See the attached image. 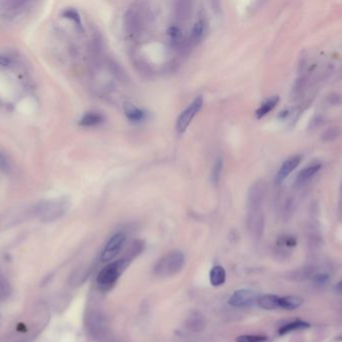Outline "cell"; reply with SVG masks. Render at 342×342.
Wrapping results in <instances>:
<instances>
[{
    "mask_svg": "<svg viewBox=\"0 0 342 342\" xmlns=\"http://www.w3.org/2000/svg\"><path fill=\"white\" fill-rule=\"evenodd\" d=\"M185 264V256L181 251H173L161 257L154 267V273L160 277H169L181 271Z\"/></svg>",
    "mask_w": 342,
    "mask_h": 342,
    "instance_id": "obj_1",
    "label": "cell"
},
{
    "mask_svg": "<svg viewBox=\"0 0 342 342\" xmlns=\"http://www.w3.org/2000/svg\"><path fill=\"white\" fill-rule=\"evenodd\" d=\"M127 265L128 260L125 259H119L115 262L107 264L101 270V272L98 275L97 281L99 285L104 288L113 286L119 279L124 268L127 267Z\"/></svg>",
    "mask_w": 342,
    "mask_h": 342,
    "instance_id": "obj_2",
    "label": "cell"
},
{
    "mask_svg": "<svg viewBox=\"0 0 342 342\" xmlns=\"http://www.w3.org/2000/svg\"><path fill=\"white\" fill-rule=\"evenodd\" d=\"M203 103H204L203 97L202 96L197 97L181 113V115L179 116L177 120V124H176V129L179 134H183L187 131L193 119L201 111Z\"/></svg>",
    "mask_w": 342,
    "mask_h": 342,
    "instance_id": "obj_3",
    "label": "cell"
},
{
    "mask_svg": "<svg viewBox=\"0 0 342 342\" xmlns=\"http://www.w3.org/2000/svg\"><path fill=\"white\" fill-rule=\"evenodd\" d=\"M66 202L64 200L45 201L38 205L37 213L43 221H52L60 218L66 210Z\"/></svg>",
    "mask_w": 342,
    "mask_h": 342,
    "instance_id": "obj_4",
    "label": "cell"
},
{
    "mask_svg": "<svg viewBox=\"0 0 342 342\" xmlns=\"http://www.w3.org/2000/svg\"><path fill=\"white\" fill-rule=\"evenodd\" d=\"M259 295L250 289H239L234 291L229 298V305L235 308H248L257 303Z\"/></svg>",
    "mask_w": 342,
    "mask_h": 342,
    "instance_id": "obj_5",
    "label": "cell"
},
{
    "mask_svg": "<svg viewBox=\"0 0 342 342\" xmlns=\"http://www.w3.org/2000/svg\"><path fill=\"white\" fill-rule=\"evenodd\" d=\"M124 242H125L124 233L119 232L115 234V235L112 236L111 239L105 244L101 254V260L102 262H106L116 257L119 252L121 251V247L123 246Z\"/></svg>",
    "mask_w": 342,
    "mask_h": 342,
    "instance_id": "obj_6",
    "label": "cell"
},
{
    "mask_svg": "<svg viewBox=\"0 0 342 342\" xmlns=\"http://www.w3.org/2000/svg\"><path fill=\"white\" fill-rule=\"evenodd\" d=\"M301 160H302V157L299 155L292 156L290 158H288L287 160H285L276 174L275 183L277 185L282 184L285 180L289 177V175L300 165Z\"/></svg>",
    "mask_w": 342,
    "mask_h": 342,
    "instance_id": "obj_7",
    "label": "cell"
},
{
    "mask_svg": "<svg viewBox=\"0 0 342 342\" xmlns=\"http://www.w3.org/2000/svg\"><path fill=\"white\" fill-rule=\"evenodd\" d=\"M321 165L316 163L312 164L310 166L305 167L297 176L295 180V185L297 187H302L305 186L307 183H309L311 180L314 178V176L320 171Z\"/></svg>",
    "mask_w": 342,
    "mask_h": 342,
    "instance_id": "obj_8",
    "label": "cell"
},
{
    "mask_svg": "<svg viewBox=\"0 0 342 342\" xmlns=\"http://www.w3.org/2000/svg\"><path fill=\"white\" fill-rule=\"evenodd\" d=\"M226 271L224 267L220 266V265H216L214 266L209 274V279H210V283L215 286V287H219L222 286L225 281H226Z\"/></svg>",
    "mask_w": 342,
    "mask_h": 342,
    "instance_id": "obj_9",
    "label": "cell"
},
{
    "mask_svg": "<svg viewBox=\"0 0 342 342\" xmlns=\"http://www.w3.org/2000/svg\"><path fill=\"white\" fill-rule=\"evenodd\" d=\"M303 299L299 296H283L278 298V307L286 310H294L299 308Z\"/></svg>",
    "mask_w": 342,
    "mask_h": 342,
    "instance_id": "obj_10",
    "label": "cell"
},
{
    "mask_svg": "<svg viewBox=\"0 0 342 342\" xmlns=\"http://www.w3.org/2000/svg\"><path fill=\"white\" fill-rule=\"evenodd\" d=\"M311 327V324L308 323V322H306V321H303V320H295V321H292V322H289V323H287L285 324V325H283L278 333L279 335H285V334H288V333H290V332H293V331H298V330H304V329H308Z\"/></svg>",
    "mask_w": 342,
    "mask_h": 342,
    "instance_id": "obj_11",
    "label": "cell"
},
{
    "mask_svg": "<svg viewBox=\"0 0 342 342\" xmlns=\"http://www.w3.org/2000/svg\"><path fill=\"white\" fill-rule=\"evenodd\" d=\"M279 101V98L278 97H272L268 100H266L263 103H261V105L258 107L257 111L255 112L256 118L257 119H262L265 116H267L270 112H272L274 110V107L276 106V104Z\"/></svg>",
    "mask_w": 342,
    "mask_h": 342,
    "instance_id": "obj_12",
    "label": "cell"
},
{
    "mask_svg": "<svg viewBox=\"0 0 342 342\" xmlns=\"http://www.w3.org/2000/svg\"><path fill=\"white\" fill-rule=\"evenodd\" d=\"M278 296L273 294H267L263 296H259L257 300V304L262 309L265 310H274L278 307Z\"/></svg>",
    "mask_w": 342,
    "mask_h": 342,
    "instance_id": "obj_13",
    "label": "cell"
},
{
    "mask_svg": "<svg viewBox=\"0 0 342 342\" xmlns=\"http://www.w3.org/2000/svg\"><path fill=\"white\" fill-rule=\"evenodd\" d=\"M206 32H207V24L205 20H198L192 28V33H191L192 40L196 43L200 42L205 38Z\"/></svg>",
    "mask_w": 342,
    "mask_h": 342,
    "instance_id": "obj_14",
    "label": "cell"
},
{
    "mask_svg": "<svg viewBox=\"0 0 342 342\" xmlns=\"http://www.w3.org/2000/svg\"><path fill=\"white\" fill-rule=\"evenodd\" d=\"M125 115H127L128 119L132 121H141L146 118V112L143 110L139 109L132 104H127L124 109Z\"/></svg>",
    "mask_w": 342,
    "mask_h": 342,
    "instance_id": "obj_15",
    "label": "cell"
},
{
    "mask_svg": "<svg viewBox=\"0 0 342 342\" xmlns=\"http://www.w3.org/2000/svg\"><path fill=\"white\" fill-rule=\"evenodd\" d=\"M223 167H224V161L222 157H219L216 159L214 166L212 168L211 172V181L213 185H218L221 179V175L223 172Z\"/></svg>",
    "mask_w": 342,
    "mask_h": 342,
    "instance_id": "obj_16",
    "label": "cell"
},
{
    "mask_svg": "<svg viewBox=\"0 0 342 342\" xmlns=\"http://www.w3.org/2000/svg\"><path fill=\"white\" fill-rule=\"evenodd\" d=\"M103 117L101 114L98 113H87L84 115L80 121V124L83 125V127H93V125L100 124L101 122L103 121Z\"/></svg>",
    "mask_w": 342,
    "mask_h": 342,
    "instance_id": "obj_17",
    "label": "cell"
},
{
    "mask_svg": "<svg viewBox=\"0 0 342 342\" xmlns=\"http://www.w3.org/2000/svg\"><path fill=\"white\" fill-rule=\"evenodd\" d=\"M268 340V337L265 335H240L236 338L237 342H265Z\"/></svg>",
    "mask_w": 342,
    "mask_h": 342,
    "instance_id": "obj_18",
    "label": "cell"
},
{
    "mask_svg": "<svg viewBox=\"0 0 342 342\" xmlns=\"http://www.w3.org/2000/svg\"><path fill=\"white\" fill-rule=\"evenodd\" d=\"M63 17H65V19H68V20H71L73 21H75L77 23V25L79 27H81V21H80V16L79 14V12L76 10V9H73V8H69L67 10H65L63 12Z\"/></svg>",
    "mask_w": 342,
    "mask_h": 342,
    "instance_id": "obj_19",
    "label": "cell"
},
{
    "mask_svg": "<svg viewBox=\"0 0 342 342\" xmlns=\"http://www.w3.org/2000/svg\"><path fill=\"white\" fill-rule=\"evenodd\" d=\"M168 35L170 41L175 43H178L180 41V38H181V31L177 27V26H171L168 29Z\"/></svg>",
    "mask_w": 342,
    "mask_h": 342,
    "instance_id": "obj_20",
    "label": "cell"
},
{
    "mask_svg": "<svg viewBox=\"0 0 342 342\" xmlns=\"http://www.w3.org/2000/svg\"><path fill=\"white\" fill-rule=\"evenodd\" d=\"M340 135V131L338 128H330L329 130H327L323 135V140L329 141H333L335 139H337Z\"/></svg>",
    "mask_w": 342,
    "mask_h": 342,
    "instance_id": "obj_21",
    "label": "cell"
},
{
    "mask_svg": "<svg viewBox=\"0 0 342 342\" xmlns=\"http://www.w3.org/2000/svg\"><path fill=\"white\" fill-rule=\"evenodd\" d=\"M10 63V60L5 56H0V65L7 66Z\"/></svg>",
    "mask_w": 342,
    "mask_h": 342,
    "instance_id": "obj_22",
    "label": "cell"
},
{
    "mask_svg": "<svg viewBox=\"0 0 342 342\" xmlns=\"http://www.w3.org/2000/svg\"><path fill=\"white\" fill-rule=\"evenodd\" d=\"M6 166V161L5 159L3 158V156L0 153V169H3Z\"/></svg>",
    "mask_w": 342,
    "mask_h": 342,
    "instance_id": "obj_23",
    "label": "cell"
}]
</instances>
